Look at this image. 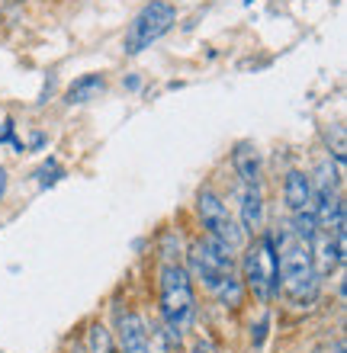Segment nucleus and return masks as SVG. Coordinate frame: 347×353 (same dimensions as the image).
<instances>
[{"label":"nucleus","mask_w":347,"mask_h":353,"mask_svg":"<svg viewBox=\"0 0 347 353\" xmlns=\"http://www.w3.org/2000/svg\"><path fill=\"white\" fill-rule=\"evenodd\" d=\"M177 23V7L168 0H151L132 17L126 39H122V52L126 55H141L145 48H151L158 39H164Z\"/></svg>","instance_id":"obj_4"},{"label":"nucleus","mask_w":347,"mask_h":353,"mask_svg":"<svg viewBox=\"0 0 347 353\" xmlns=\"http://www.w3.org/2000/svg\"><path fill=\"white\" fill-rule=\"evenodd\" d=\"M103 93H106V77L103 74H84V77H77L75 84L68 87L65 100L75 106V103H94V100H100Z\"/></svg>","instance_id":"obj_11"},{"label":"nucleus","mask_w":347,"mask_h":353,"mask_svg":"<svg viewBox=\"0 0 347 353\" xmlns=\"http://www.w3.org/2000/svg\"><path fill=\"white\" fill-rule=\"evenodd\" d=\"M232 168L238 183H261V151L254 148V141H238L232 151Z\"/></svg>","instance_id":"obj_10"},{"label":"nucleus","mask_w":347,"mask_h":353,"mask_svg":"<svg viewBox=\"0 0 347 353\" xmlns=\"http://www.w3.org/2000/svg\"><path fill=\"white\" fill-rule=\"evenodd\" d=\"M180 238L174 232L161 234V263H180Z\"/></svg>","instance_id":"obj_15"},{"label":"nucleus","mask_w":347,"mask_h":353,"mask_svg":"<svg viewBox=\"0 0 347 353\" xmlns=\"http://www.w3.org/2000/svg\"><path fill=\"white\" fill-rule=\"evenodd\" d=\"M170 337H168V331H164V325H151V331H148V353H168L170 350Z\"/></svg>","instance_id":"obj_16"},{"label":"nucleus","mask_w":347,"mask_h":353,"mask_svg":"<svg viewBox=\"0 0 347 353\" xmlns=\"http://www.w3.org/2000/svg\"><path fill=\"white\" fill-rule=\"evenodd\" d=\"M36 176H39V186H48V183H55L58 176H61V168H58L55 161H48V164H46L42 170H39Z\"/></svg>","instance_id":"obj_17"},{"label":"nucleus","mask_w":347,"mask_h":353,"mask_svg":"<svg viewBox=\"0 0 347 353\" xmlns=\"http://www.w3.org/2000/svg\"><path fill=\"white\" fill-rule=\"evenodd\" d=\"M270 238L277 251V292H283V299L293 308H312L319 299L321 279L315 276V267H312L309 244L293 234L290 222L277 225Z\"/></svg>","instance_id":"obj_1"},{"label":"nucleus","mask_w":347,"mask_h":353,"mask_svg":"<svg viewBox=\"0 0 347 353\" xmlns=\"http://www.w3.org/2000/svg\"><path fill=\"white\" fill-rule=\"evenodd\" d=\"M212 296L222 302L226 308H241V302H244V283H241V276H238V270H226L222 273V279L216 283V289H212Z\"/></svg>","instance_id":"obj_12"},{"label":"nucleus","mask_w":347,"mask_h":353,"mask_svg":"<svg viewBox=\"0 0 347 353\" xmlns=\"http://www.w3.org/2000/svg\"><path fill=\"white\" fill-rule=\"evenodd\" d=\"M309 254H312V267H315V276L328 279L335 270L344 267V244L335 241L331 232H315L309 241Z\"/></svg>","instance_id":"obj_7"},{"label":"nucleus","mask_w":347,"mask_h":353,"mask_svg":"<svg viewBox=\"0 0 347 353\" xmlns=\"http://www.w3.org/2000/svg\"><path fill=\"white\" fill-rule=\"evenodd\" d=\"M87 350L90 353H116L113 331H110L106 325H100V321H94L90 331H87Z\"/></svg>","instance_id":"obj_14"},{"label":"nucleus","mask_w":347,"mask_h":353,"mask_svg":"<svg viewBox=\"0 0 347 353\" xmlns=\"http://www.w3.org/2000/svg\"><path fill=\"white\" fill-rule=\"evenodd\" d=\"M283 203H286V212H299V209H309L315 203V190H312V176L306 170H290L283 176Z\"/></svg>","instance_id":"obj_9"},{"label":"nucleus","mask_w":347,"mask_h":353,"mask_svg":"<svg viewBox=\"0 0 347 353\" xmlns=\"http://www.w3.org/2000/svg\"><path fill=\"white\" fill-rule=\"evenodd\" d=\"M190 353H219V347L209 341V337H197L193 341V347H190Z\"/></svg>","instance_id":"obj_18"},{"label":"nucleus","mask_w":347,"mask_h":353,"mask_svg":"<svg viewBox=\"0 0 347 353\" xmlns=\"http://www.w3.org/2000/svg\"><path fill=\"white\" fill-rule=\"evenodd\" d=\"M241 283L244 292H251L261 305H267L277 296V251H273L270 232H261L248 238L241 248Z\"/></svg>","instance_id":"obj_3"},{"label":"nucleus","mask_w":347,"mask_h":353,"mask_svg":"<svg viewBox=\"0 0 347 353\" xmlns=\"http://www.w3.org/2000/svg\"><path fill=\"white\" fill-rule=\"evenodd\" d=\"M197 215H199V222H203V228H206V234H212V238H219L222 244H228L235 254L248 244V234H244L241 222L228 212V205L222 203V196H219L212 186H199Z\"/></svg>","instance_id":"obj_5"},{"label":"nucleus","mask_w":347,"mask_h":353,"mask_svg":"<svg viewBox=\"0 0 347 353\" xmlns=\"http://www.w3.org/2000/svg\"><path fill=\"white\" fill-rule=\"evenodd\" d=\"M238 222L248 238L267 232V203L261 183H238Z\"/></svg>","instance_id":"obj_6"},{"label":"nucleus","mask_w":347,"mask_h":353,"mask_svg":"<svg viewBox=\"0 0 347 353\" xmlns=\"http://www.w3.org/2000/svg\"><path fill=\"white\" fill-rule=\"evenodd\" d=\"M116 331H119L122 353H148V325L139 312L116 305Z\"/></svg>","instance_id":"obj_8"},{"label":"nucleus","mask_w":347,"mask_h":353,"mask_svg":"<svg viewBox=\"0 0 347 353\" xmlns=\"http://www.w3.org/2000/svg\"><path fill=\"white\" fill-rule=\"evenodd\" d=\"M264 337H267V318H264L261 325H257V327H254V331H251V341H254V347H261V344H264Z\"/></svg>","instance_id":"obj_19"},{"label":"nucleus","mask_w":347,"mask_h":353,"mask_svg":"<svg viewBox=\"0 0 347 353\" xmlns=\"http://www.w3.org/2000/svg\"><path fill=\"white\" fill-rule=\"evenodd\" d=\"M321 139H325V148H328V158H335V164L344 168V161H347L344 125H325V129H321Z\"/></svg>","instance_id":"obj_13"},{"label":"nucleus","mask_w":347,"mask_h":353,"mask_svg":"<svg viewBox=\"0 0 347 353\" xmlns=\"http://www.w3.org/2000/svg\"><path fill=\"white\" fill-rule=\"evenodd\" d=\"M158 302H161V325L168 331L170 344L180 347L187 337L193 318H197V296L193 279L184 263H161L158 270Z\"/></svg>","instance_id":"obj_2"}]
</instances>
